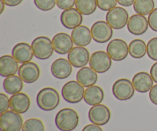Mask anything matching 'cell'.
Segmentation results:
<instances>
[{"instance_id": "obj_16", "label": "cell", "mask_w": 157, "mask_h": 131, "mask_svg": "<svg viewBox=\"0 0 157 131\" xmlns=\"http://www.w3.org/2000/svg\"><path fill=\"white\" fill-rule=\"evenodd\" d=\"M149 28L148 19L145 15L135 14L130 17L127 22L129 32L134 35H141L147 32Z\"/></svg>"}, {"instance_id": "obj_2", "label": "cell", "mask_w": 157, "mask_h": 131, "mask_svg": "<svg viewBox=\"0 0 157 131\" xmlns=\"http://www.w3.org/2000/svg\"><path fill=\"white\" fill-rule=\"evenodd\" d=\"M36 102L42 110L52 111L59 105L60 95L55 88L44 87L37 94Z\"/></svg>"}, {"instance_id": "obj_7", "label": "cell", "mask_w": 157, "mask_h": 131, "mask_svg": "<svg viewBox=\"0 0 157 131\" xmlns=\"http://www.w3.org/2000/svg\"><path fill=\"white\" fill-rule=\"evenodd\" d=\"M89 64L97 73L103 74L110 69L112 66V59L107 52L104 51H98L91 55Z\"/></svg>"}, {"instance_id": "obj_38", "label": "cell", "mask_w": 157, "mask_h": 131, "mask_svg": "<svg viewBox=\"0 0 157 131\" xmlns=\"http://www.w3.org/2000/svg\"><path fill=\"white\" fill-rule=\"evenodd\" d=\"M150 75L153 78L154 82L157 84V62L154 63L150 68Z\"/></svg>"}, {"instance_id": "obj_12", "label": "cell", "mask_w": 157, "mask_h": 131, "mask_svg": "<svg viewBox=\"0 0 157 131\" xmlns=\"http://www.w3.org/2000/svg\"><path fill=\"white\" fill-rule=\"evenodd\" d=\"M90 52L86 48L76 46L74 47L67 55V60L72 66L77 68L85 67L90 61Z\"/></svg>"}, {"instance_id": "obj_35", "label": "cell", "mask_w": 157, "mask_h": 131, "mask_svg": "<svg viewBox=\"0 0 157 131\" xmlns=\"http://www.w3.org/2000/svg\"><path fill=\"white\" fill-rule=\"evenodd\" d=\"M75 4L76 0H57V6L62 10L71 9Z\"/></svg>"}, {"instance_id": "obj_18", "label": "cell", "mask_w": 157, "mask_h": 131, "mask_svg": "<svg viewBox=\"0 0 157 131\" xmlns=\"http://www.w3.org/2000/svg\"><path fill=\"white\" fill-rule=\"evenodd\" d=\"M153 78L150 74L145 71H141L133 76L132 83L135 90L139 93H147L150 91L153 87Z\"/></svg>"}, {"instance_id": "obj_1", "label": "cell", "mask_w": 157, "mask_h": 131, "mask_svg": "<svg viewBox=\"0 0 157 131\" xmlns=\"http://www.w3.org/2000/svg\"><path fill=\"white\" fill-rule=\"evenodd\" d=\"M55 125L61 131H72L79 124V116L71 108H64L58 112L55 119Z\"/></svg>"}, {"instance_id": "obj_22", "label": "cell", "mask_w": 157, "mask_h": 131, "mask_svg": "<svg viewBox=\"0 0 157 131\" xmlns=\"http://www.w3.org/2000/svg\"><path fill=\"white\" fill-rule=\"evenodd\" d=\"M18 62L11 55H3L0 58V75L2 77L15 75L18 71Z\"/></svg>"}, {"instance_id": "obj_39", "label": "cell", "mask_w": 157, "mask_h": 131, "mask_svg": "<svg viewBox=\"0 0 157 131\" xmlns=\"http://www.w3.org/2000/svg\"><path fill=\"white\" fill-rule=\"evenodd\" d=\"M5 4L10 7H15V6H18L22 2L23 0H2Z\"/></svg>"}, {"instance_id": "obj_15", "label": "cell", "mask_w": 157, "mask_h": 131, "mask_svg": "<svg viewBox=\"0 0 157 131\" xmlns=\"http://www.w3.org/2000/svg\"><path fill=\"white\" fill-rule=\"evenodd\" d=\"M52 43L55 52L60 55L69 53L74 48V41L71 36L64 32L56 34L52 38Z\"/></svg>"}, {"instance_id": "obj_34", "label": "cell", "mask_w": 157, "mask_h": 131, "mask_svg": "<svg viewBox=\"0 0 157 131\" xmlns=\"http://www.w3.org/2000/svg\"><path fill=\"white\" fill-rule=\"evenodd\" d=\"M148 22L150 29L157 32V8L153 9V12L149 15Z\"/></svg>"}, {"instance_id": "obj_9", "label": "cell", "mask_w": 157, "mask_h": 131, "mask_svg": "<svg viewBox=\"0 0 157 131\" xmlns=\"http://www.w3.org/2000/svg\"><path fill=\"white\" fill-rule=\"evenodd\" d=\"M90 31L94 41L100 44L110 41L113 34V28L104 21H98L94 23Z\"/></svg>"}, {"instance_id": "obj_36", "label": "cell", "mask_w": 157, "mask_h": 131, "mask_svg": "<svg viewBox=\"0 0 157 131\" xmlns=\"http://www.w3.org/2000/svg\"><path fill=\"white\" fill-rule=\"evenodd\" d=\"M150 99L153 104L157 106V84L156 85H153L150 91Z\"/></svg>"}, {"instance_id": "obj_37", "label": "cell", "mask_w": 157, "mask_h": 131, "mask_svg": "<svg viewBox=\"0 0 157 131\" xmlns=\"http://www.w3.org/2000/svg\"><path fill=\"white\" fill-rule=\"evenodd\" d=\"M82 131H104L101 128V126L96 125V124H88L83 128Z\"/></svg>"}, {"instance_id": "obj_13", "label": "cell", "mask_w": 157, "mask_h": 131, "mask_svg": "<svg viewBox=\"0 0 157 131\" xmlns=\"http://www.w3.org/2000/svg\"><path fill=\"white\" fill-rule=\"evenodd\" d=\"M18 76L25 83L32 84L40 77V68L37 64L32 61L21 64L18 69Z\"/></svg>"}, {"instance_id": "obj_6", "label": "cell", "mask_w": 157, "mask_h": 131, "mask_svg": "<svg viewBox=\"0 0 157 131\" xmlns=\"http://www.w3.org/2000/svg\"><path fill=\"white\" fill-rule=\"evenodd\" d=\"M129 14L124 8L116 6L108 11L106 15V21L113 29L119 30L127 25Z\"/></svg>"}, {"instance_id": "obj_31", "label": "cell", "mask_w": 157, "mask_h": 131, "mask_svg": "<svg viewBox=\"0 0 157 131\" xmlns=\"http://www.w3.org/2000/svg\"><path fill=\"white\" fill-rule=\"evenodd\" d=\"M147 55L150 59L157 61V37L151 38L147 43Z\"/></svg>"}, {"instance_id": "obj_5", "label": "cell", "mask_w": 157, "mask_h": 131, "mask_svg": "<svg viewBox=\"0 0 157 131\" xmlns=\"http://www.w3.org/2000/svg\"><path fill=\"white\" fill-rule=\"evenodd\" d=\"M23 124V119L20 114L16 113L13 110H7L1 114V131H20L22 129Z\"/></svg>"}, {"instance_id": "obj_25", "label": "cell", "mask_w": 157, "mask_h": 131, "mask_svg": "<svg viewBox=\"0 0 157 131\" xmlns=\"http://www.w3.org/2000/svg\"><path fill=\"white\" fill-rule=\"evenodd\" d=\"M23 82L21 78L17 75H12L6 78L3 81V88L5 91L11 95L20 93L23 89Z\"/></svg>"}, {"instance_id": "obj_14", "label": "cell", "mask_w": 157, "mask_h": 131, "mask_svg": "<svg viewBox=\"0 0 157 131\" xmlns=\"http://www.w3.org/2000/svg\"><path fill=\"white\" fill-rule=\"evenodd\" d=\"M83 21L82 14L77 9H66L61 15V22L64 27L67 29H72L81 25Z\"/></svg>"}, {"instance_id": "obj_33", "label": "cell", "mask_w": 157, "mask_h": 131, "mask_svg": "<svg viewBox=\"0 0 157 131\" xmlns=\"http://www.w3.org/2000/svg\"><path fill=\"white\" fill-rule=\"evenodd\" d=\"M0 113L2 114L10 108V98L5 94H0Z\"/></svg>"}, {"instance_id": "obj_11", "label": "cell", "mask_w": 157, "mask_h": 131, "mask_svg": "<svg viewBox=\"0 0 157 131\" xmlns=\"http://www.w3.org/2000/svg\"><path fill=\"white\" fill-rule=\"evenodd\" d=\"M111 118L110 110L104 104L92 106L89 110L88 118L90 122L98 126L106 125Z\"/></svg>"}, {"instance_id": "obj_40", "label": "cell", "mask_w": 157, "mask_h": 131, "mask_svg": "<svg viewBox=\"0 0 157 131\" xmlns=\"http://www.w3.org/2000/svg\"><path fill=\"white\" fill-rule=\"evenodd\" d=\"M136 0H117V2L124 7H129L134 4Z\"/></svg>"}, {"instance_id": "obj_29", "label": "cell", "mask_w": 157, "mask_h": 131, "mask_svg": "<svg viewBox=\"0 0 157 131\" xmlns=\"http://www.w3.org/2000/svg\"><path fill=\"white\" fill-rule=\"evenodd\" d=\"M21 131H45L44 123L37 118H30L25 121Z\"/></svg>"}, {"instance_id": "obj_3", "label": "cell", "mask_w": 157, "mask_h": 131, "mask_svg": "<svg viewBox=\"0 0 157 131\" xmlns=\"http://www.w3.org/2000/svg\"><path fill=\"white\" fill-rule=\"evenodd\" d=\"M84 87L78 81H67L61 89L62 98L70 104H78L81 102L84 99Z\"/></svg>"}, {"instance_id": "obj_10", "label": "cell", "mask_w": 157, "mask_h": 131, "mask_svg": "<svg viewBox=\"0 0 157 131\" xmlns=\"http://www.w3.org/2000/svg\"><path fill=\"white\" fill-rule=\"evenodd\" d=\"M107 52L112 60L115 61H121L128 55L129 46L124 40L116 38L111 40L107 44Z\"/></svg>"}, {"instance_id": "obj_32", "label": "cell", "mask_w": 157, "mask_h": 131, "mask_svg": "<svg viewBox=\"0 0 157 131\" xmlns=\"http://www.w3.org/2000/svg\"><path fill=\"white\" fill-rule=\"evenodd\" d=\"M117 0H97L98 7L102 11H110L117 6Z\"/></svg>"}, {"instance_id": "obj_28", "label": "cell", "mask_w": 157, "mask_h": 131, "mask_svg": "<svg viewBox=\"0 0 157 131\" xmlns=\"http://www.w3.org/2000/svg\"><path fill=\"white\" fill-rule=\"evenodd\" d=\"M76 9L82 15H90L96 11L97 0H76Z\"/></svg>"}, {"instance_id": "obj_21", "label": "cell", "mask_w": 157, "mask_h": 131, "mask_svg": "<svg viewBox=\"0 0 157 131\" xmlns=\"http://www.w3.org/2000/svg\"><path fill=\"white\" fill-rule=\"evenodd\" d=\"M71 38L74 44L81 47H85L90 44L93 38L90 29L81 25L73 29L71 32Z\"/></svg>"}, {"instance_id": "obj_17", "label": "cell", "mask_w": 157, "mask_h": 131, "mask_svg": "<svg viewBox=\"0 0 157 131\" xmlns=\"http://www.w3.org/2000/svg\"><path fill=\"white\" fill-rule=\"evenodd\" d=\"M52 75L58 79H66L72 72V64L65 58H58L51 66Z\"/></svg>"}, {"instance_id": "obj_24", "label": "cell", "mask_w": 157, "mask_h": 131, "mask_svg": "<svg viewBox=\"0 0 157 131\" xmlns=\"http://www.w3.org/2000/svg\"><path fill=\"white\" fill-rule=\"evenodd\" d=\"M104 99V92L99 86L93 85L87 87L84 92V100L87 104L94 106L100 104Z\"/></svg>"}, {"instance_id": "obj_41", "label": "cell", "mask_w": 157, "mask_h": 131, "mask_svg": "<svg viewBox=\"0 0 157 131\" xmlns=\"http://www.w3.org/2000/svg\"><path fill=\"white\" fill-rule=\"evenodd\" d=\"M0 5H1V10H0V14H2V12H4L5 6H6V5L5 4V2L2 1V0H0Z\"/></svg>"}, {"instance_id": "obj_23", "label": "cell", "mask_w": 157, "mask_h": 131, "mask_svg": "<svg viewBox=\"0 0 157 131\" xmlns=\"http://www.w3.org/2000/svg\"><path fill=\"white\" fill-rule=\"evenodd\" d=\"M77 81L84 87L94 85L98 80V73L90 67H83L78 71Z\"/></svg>"}, {"instance_id": "obj_26", "label": "cell", "mask_w": 157, "mask_h": 131, "mask_svg": "<svg viewBox=\"0 0 157 131\" xmlns=\"http://www.w3.org/2000/svg\"><path fill=\"white\" fill-rule=\"evenodd\" d=\"M147 53V44L141 39H134L129 44V54L136 59L144 58Z\"/></svg>"}, {"instance_id": "obj_8", "label": "cell", "mask_w": 157, "mask_h": 131, "mask_svg": "<svg viewBox=\"0 0 157 131\" xmlns=\"http://www.w3.org/2000/svg\"><path fill=\"white\" fill-rule=\"evenodd\" d=\"M112 92L119 101H128L134 95L135 88L132 81L127 78H121L115 81L112 87Z\"/></svg>"}, {"instance_id": "obj_30", "label": "cell", "mask_w": 157, "mask_h": 131, "mask_svg": "<svg viewBox=\"0 0 157 131\" xmlns=\"http://www.w3.org/2000/svg\"><path fill=\"white\" fill-rule=\"evenodd\" d=\"M35 6L41 11H50L57 5V0H34Z\"/></svg>"}, {"instance_id": "obj_4", "label": "cell", "mask_w": 157, "mask_h": 131, "mask_svg": "<svg viewBox=\"0 0 157 131\" xmlns=\"http://www.w3.org/2000/svg\"><path fill=\"white\" fill-rule=\"evenodd\" d=\"M32 48L35 57L40 60L48 59L55 51L52 40L45 36H39L33 40Z\"/></svg>"}, {"instance_id": "obj_19", "label": "cell", "mask_w": 157, "mask_h": 131, "mask_svg": "<svg viewBox=\"0 0 157 131\" xmlns=\"http://www.w3.org/2000/svg\"><path fill=\"white\" fill-rule=\"evenodd\" d=\"M12 55L18 63L21 64L31 61L35 56L32 45L25 42L18 43L15 44L12 48Z\"/></svg>"}, {"instance_id": "obj_20", "label": "cell", "mask_w": 157, "mask_h": 131, "mask_svg": "<svg viewBox=\"0 0 157 131\" xmlns=\"http://www.w3.org/2000/svg\"><path fill=\"white\" fill-rule=\"evenodd\" d=\"M31 100L25 93H18L12 95L10 98V109L16 113L25 114L29 110Z\"/></svg>"}, {"instance_id": "obj_27", "label": "cell", "mask_w": 157, "mask_h": 131, "mask_svg": "<svg viewBox=\"0 0 157 131\" xmlns=\"http://www.w3.org/2000/svg\"><path fill=\"white\" fill-rule=\"evenodd\" d=\"M155 8L153 0H136L133 4V9L136 14L142 15H150Z\"/></svg>"}]
</instances>
